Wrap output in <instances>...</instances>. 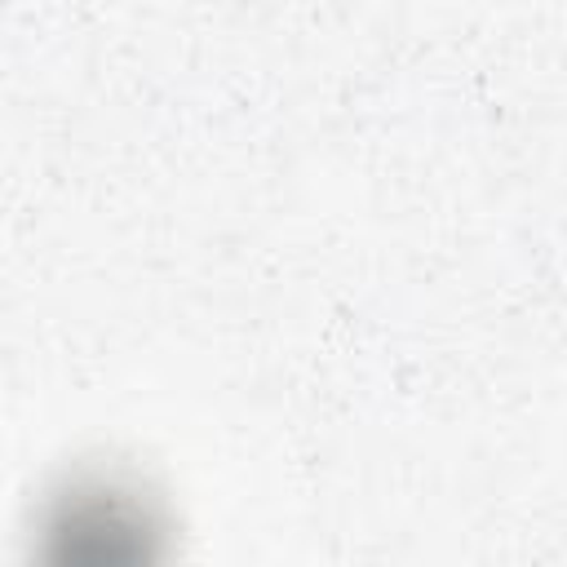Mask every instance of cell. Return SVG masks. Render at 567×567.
<instances>
[{
    "label": "cell",
    "mask_w": 567,
    "mask_h": 567,
    "mask_svg": "<svg viewBox=\"0 0 567 567\" xmlns=\"http://www.w3.org/2000/svg\"><path fill=\"white\" fill-rule=\"evenodd\" d=\"M53 554V567H151V527L133 505H89L80 518H66Z\"/></svg>",
    "instance_id": "1"
}]
</instances>
